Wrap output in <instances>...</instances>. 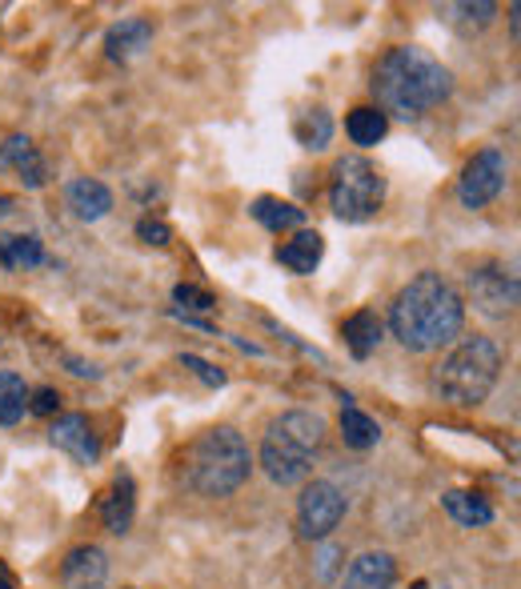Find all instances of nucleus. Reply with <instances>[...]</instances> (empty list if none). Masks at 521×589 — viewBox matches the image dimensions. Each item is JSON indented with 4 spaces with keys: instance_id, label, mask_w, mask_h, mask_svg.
I'll return each instance as SVG.
<instances>
[{
    "instance_id": "obj_28",
    "label": "nucleus",
    "mask_w": 521,
    "mask_h": 589,
    "mask_svg": "<svg viewBox=\"0 0 521 589\" xmlns=\"http://www.w3.org/2000/svg\"><path fill=\"white\" fill-rule=\"evenodd\" d=\"M181 365H185V369H193V374L201 377L204 386H213V389L225 386V374H221V369H213V365L204 362V357H197V353H185Z\"/></svg>"
},
{
    "instance_id": "obj_19",
    "label": "nucleus",
    "mask_w": 521,
    "mask_h": 589,
    "mask_svg": "<svg viewBox=\"0 0 521 589\" xmlns=\"http://www.w3.org/2000/svg\"><path fill=\"white\" fill-rule=\"evenodd\" d=\"M260 225L269 233H285V229H301L306 225V209H297L293 201H281V197H257L250 209Z\"/></svg>"
},
{
    "instance_id": "obj_3",
    "label": "nucleus",
    "mask_w": 521,
    "mask_h": 589,
    "mask_svg": "<svg viewBox=\"0 0 521 589\" xmlns=\"http://www.w3.org/2000/svg\"><path fill=\"white\" fill-rule=\"evenodd\" d=\"M253 457L237 430L217 425L204 430L185 454V486L201 498H229L250 481Z\"/></svg>"
},
{
    "instance_id": "obj_25",
    "label": "nucleus",
    "mask_w": 521,
    "mask_h": 589,
    "mask_svg": "<svg viewBox=\"0 0 521 589\" xmlns=\"http://www.w3.org/2000/svg\"><path fill=\"white\" fill-rule=\"evenodd\" d=\"M293 133L309 153H321V148L329 145V136H333V116H329L325 109H309L306 116H297Z\"/></svg>"
},
{
    "instance_id": "obj_13",
    "label": "nucleus",
    "mask_w": 521,
    "mask_h": 589,
    "mask_svg": "<svg viewBox=\"0 0 521 589\" xmlns=\"http://www.w3.org/2000/svg\"><path fill=\"white\" fill-rule=\"evenodd\" d=\"M397 566L386 549H369V554L353 557L345 569V589H393Z\"/></svg>"
},
{
    "instance_id": "obj_32",
    "label": "nucleus",
    "mask_w": 521,
    "mask_h": 589,
    "mask_svg": "<svg viewBox=\"0 0 521 589\" xmlns=\"http://www.w3.org/2000/svg\"><path fill=\"white\" fill-rule=\"evenodd\" d=\"M68 365H73V374L77 377H101V369H92V365L77 362V357H68Z\"/></svg>"
},
{
    "instance_id": "obj_18",
    "label": "nucleus",
    "mask_w": 521,
    "mask_h": 589,
    "mask_svg": "<svg viewBox=\"0 0 521 589\" xmlns=\"http://www.w3.org/2000/svg\"><path fill=\"white\" fill-rule=\"evenodd\" d=\"M104 525H109V533H129V525H133V513H136V486L133 477L121 474L113 481V489H109V498H104Z\"/></svg>"
},
{
    "instance_id": "obj_26",
    "label": "nucleus",
    "mask_w": 521,
    "mask_h": 589,
    "mask_svg": "<svg viewBox=\"0 0 521 589\" xmlns=\"http://www.w3.org/2000/svg\"><path fill=\"white\" fill-rule=\"evenodd\" d=\"M29 389L16 374H0V425H16L24 418Z\"/></svg>"
},
{
    "instance_id": "obj_27",
    "label": "nucleus",
    "mask_w": 521,
    "mask_h": 589,
    "mask_svg": "<svg viewBox=\"0 0 521 589\" xmlns=\"http://www.w3.org/2000/svg\"><path fill=\"white\" fill-rule=\"evenodd\" d=\"M173 301L185 309H213L217 305V297L213 293H204V289H197V285H177L173 289ZM181 309V313H185Z\"/></svg>"
},
{
    "instance_id": "obj_33",
    "label": "nucleus",
    "mask_w": 521,
    "mask_h": 589,
    "mask_svg": "<svg viewBox=\"0 0 521 589\" xmlns=\"http://www.w3.org/2000/svg\"><path fill=\"white\" fill-rule=\"evenodd\" d=\"M9 213H12V197L0 193V216H9Z\"/></svg>"
},
{
    "instance_id": "obj_23",
    "label": "nucleus",
    "mask_w": 521,
    "mask_h": 589,
    "mask_svg": "<svg viewBox=\"0 0 521 589\" xmlns=\"http://www.w3.org/2000/svg\"><path fill=\"white\" fill-rule=\"evenodd\" d=\"M445 16V21L454 24V29H462V33H481L486 24H494V16H498V4H489V0H477V4H445V9H437Z\"/></svg>"
},
{
    "instance_id": "obj_12",
    "label": "nucleus",
    "mask_w": 521,
    "mask_h": 589,
    "mask_svg": "<svg viewBox=\"0 0 521 589\" xmlns=\"http://www.w3.org/2000/svg\"><path fill=\"white\" fill-rule=\"evenodd\" d=\"M148 45H153V21H145V16H125V21L113 24V29L104 33V53H109V60H117V65L136 60Z\"/></svg>"
},
{
    "instance_id": "obj_2",
    "label": "nucleus",
    "mask_w": 521,
    "mask_h": 589,
    "mask_svg": "<svg viewBox=\"0 0 521 589\" xmlns=\"http://www.w3.org/2000/svg\"><path fill=\"white\" fill-rule=\"evenodd\" d=\"M465 325V301L442 273H418L397 293L389 329L409 353H433L450 345Z\"/></svg>"
},
{
    "instance_id": "obj_9",
    "label": "nucleus",
    "mask_w": 521,
    "mask_h": 589,
    "mask_svg": "<svg viewBox=\"0 0 521 589\" xmlns=\"http://www.w3.org/2000/svg\"><path fill=\"white\" fill-rule=\"evenodd\" d=\"M469 297L474 309L486 318H510L518 305V277L506 273L501 265H477L469 273Z\"/></svg>"
},
{
    "instance_id": "obj_8",
    "label": "nucleus",
    "mask_w": 521,
    "mask_h": 589,
    "mask_svg": "<svg viewBox=\"0 0 521 589\" xmlns=\"http://www.w3.org/2000/svg\"><path fill=\"white\" fill-rule=\"evenodd\" d=\"M506 153L501 148H481L469 165L462 169V181H457V197H462L465 209H486L489 201H498L501 189H506Z\"/></svg>"
},
{
    "instance_id": "obj_34",
    "label": "nucleus",
    "mask_w": 521,
    "mask_h": 589,
    "mask_svg": "<svg viewBox=\"0 0 521 589\" xmlns=\"http://www.w3.org/2000/svg\"><path fill=\"white\" fill-rule=\"evenodd\" d=\"M0 589H16V586H12V578H9V574H4V569H0Z\"/></svg>"
},
{
    "instance_id": "obj_21",
    "label": "nucleus",
    "mask_w": 521,
    "mask_h": 589,
    "mask_svg": "<svg viewBox=\"0 0 521 589\" xmlns=\"http://www.w3.org/2000/svg\"><path fill=\"white\" fill-rule=\"evenodd\" d=\"M345 133H350L353 145L369 148V145H377V141L389 133V116L381 113L377 104H362V109H353V113H350V121H345Z\"/></svg>"
},
{
    "instance_id": "obj_1",
    "label": "nucleus",
    "mask_w": 521,
    "mask_h": 589,
    "mask_svg": "<svg viewBox=\"0 0 521 589\" xmlns=\"http://www.w3.org/2000/svg\"><path fill=\"white\" fill-rule=\"evenodd\" d=\"M374 97L386 116L418 121L454 92V73L418 45H397L374 68Z\"/></svg>"
},
{
    "instance_id": "obj_5",
    "label": "nucleus",
    "mask_w": 521,
    "mask_h": 589,
    "mask_svg": "<svg viewBox=\"0 0 521 589\" xmlns=\"http://www.w3.org/2000/svg\"><path fill=\"white\" fill-rule=\"evenodd\" d=\"M501 377V349L494 337H465L462 345L445 353L442 365L433 369V389L442 393L450 405H481L489 389L498 386Z\"/></svg>"
},
{
    "instance_id": "obj_10",
    "label": "nucleus",
    "mask_w": 521,
    "mask_h": 589,
    "mask_svg": "<svg viewBox=\"0 0 521 589\" xmlns=\"http://www.w3.org/2000/svg\"><path fill=\"white\" fill-rule=\"evenodd\" d=\"M48 442L57 445V449H65L68 457H77L80 465L101 462V437L92 433V425H89V418H85V413H65V418L53 421Z\"/></svg>"
},
{
    "instance_id": "obj_16",
    "label": "nucleus",
    "mask_w": 521,
    "mask_h": 589,
    "mask_svg": "<svg viewBox=\"0 0 521 589\" xmlns=\"http://www.w3.org/2000/svg\"><path fill=\"white\" fill-rule=\"evenodd\" d=\"M65 197H68V209H73L80 221H101V216L113 209V193H109V185L92 181V177H77V181H68Z\"/></svg>"
},
{
    "instance_id": "obj_29",
    "label": "nucleus",
    "mask_w": 521,
    "mask_h": 589,
    "mask_svg": "<svg viewBox=\"0 0 521 589\" xmlns=\"http://www.w3.org/2000/svg\"><path fill=\"white\" fill-rule=\"evenodd\" d=\"M136 237L145 241V245H169V241H173V229L165 225V221H153V216H145V221L136 225Z\"/></svg>"
},
{
    "instance_id": "obj_11",
    "label": "nucleus",
    "mask_w": 521,
    "mask_h": 589,
    "mask_svg": "<svg viewBox=\"0 0 521 589\" xmlns=\"http://www.w3.org/2000/svg\"><path fill=\"white\" fill-rule=\"evenodd\" d=\"M109 578V557L101 545H77L60 562V586L65 589H101Z\"/></svg>"
},
{
    "instance_id": "obj_31",
    "label": "nucleus",
    "mask_w": 521,
    "mask_h": 589,
    "mask_svg": "<svg viewBox=\"0 0 521 589\" xmlns=\"http://www.w3.org/2000/svg\"><path fill=\"white\" fill-rule=\"evenodd\" d=\"M337 557H341V549H333V545L321 554V578H333V562H337Z\"/></svg>"
},
{
    "instance_id": "obj_24",
    "label": "nucleus",
    "mask_w": 521,
    "mask_h": 589,
    "mask_svg": "<svg viewBox=\"0 0 521 589\" xmlns=\"http://www.w3.org/2000/svg\"><path fill=\"white\" fill-rule=\"evenodd\" d=\"M0 262H4V269H33V265L45 262V245H41V237H33V233L9 237V241H0Z\"/></svg>"
},
{
    "instance_id": "obj_14",
    "label": "nucleus",
    "mask_w": 521,
    "mask_h": 589,
    "mask_svg": "<svg viewBox=\"0 0 521 589\" xmlns=\"http://www.w3.org/2000/svg\"><path fill=\"white\" fill-rule=\"evenodd\" d=\"M0 169H16L29 189H41V185H45V177H48L45 160H41L36 145L29 141V136H21V133L9 136V141L0 145Z\"/></svg>"
},
{
    "instance_id": "obj_20",
    "label": "nucleus",
    "mask_w": 521,
    "mask_h": 589,
    "mask_svg": "<svg viewBox=\"0 0 521 589\" xmlns=\"http://www.w3.org/2000/svg\"><path fill=\"white\" fill-rule=\"evenodd\" d=\"M442 505L457 525H469V530L494 522V505L486 498H477V493H465V489H450L442 498Z\"/></svg>"
},
{
    "instance_id": "obj_30",
    "label": "nucleus",
    "mask_w": 521,
    "mask_h": 589,
    "mask_svg": "<svg viewBox=\"0 0 521 589\" xmlns=\"http://www.w3.org/2000/svg\"><path fill=\"white\" fill-rule=\"evenodd\" d=\"M57 405H60V393L57 389H36L33 393V413H41V418H48V413H57Z\"/></svg>"
},
{
    "instance_id": "obj_4",
    "label": "nucleus",
    "mask_w": 521,
    "mask_h": 589,
    "mask_svg": "<svg viewBox=\"0 0 521 589\" xmlns=\"http://www.w3.org/2000/svg\"><path fill=\"white\" fill-rule=\"evenodd\" d=\"M325 442V418L309 409H289L269 421L260 442V469L277 486H301L313 474V457Z\"/></svg>"
},
{
    "instance_id": "obj_7",
    "label": "nucleus",
    "mask_w": 521,
    "mask_h": 589,
    "mask_svg": "<svg viewBox=\"0 0 521 589\" xmlns=\"http://www.w3.org/2000/svg\"><path fill=\"white\" fill-rule=\"evenodd\" d=\"M345 510H350V505H345V493H341L333 481H313V486H306L301 501H297V530H301V537H309V542H325L329 533L341 525Z\"/></svg>"
},
{
    "instance_id": "obj_17",
    "label": "nucleus",
    "mask_w": 521,
    "mask_h": 589,
    "mask_svg": "<svg viewBox=\"0 0 521 589\" xmlns=\"http://www.w3.org/2000/svg\"><path fill=\"white\" fill-rule=\"evenodd\" d=\"M381 333H386V325H381V318H377L374 309H357V313L341 325V337H345L350 353L353 357H362V362L381 345Z\"/></svg>"
},
{
    "instance_id": "obj_15",
    "label": "nucleus",
    "mask_w": 521,
    "mask_h": 589,
    "mask_svg": "<svg viewBox=\"0 0 521 589\" xmlns=\"http://www.w3.org/2000/svg\"><path fill=\"white\" fill-rule=\"evenodd\" d=\"M321 253H325V241H321L318 229H301L293 241H285L277 249V265H285L297 277H309L321 265Z\"/></svg>"
},
{
    "instance_id": "obj_6",
    "label": "nucleus",
    "mask_w": 521,
    "mask_h": 589,
    "mask_svg": "<svg viewBox=\"0 0 521 589\" xmlns=\"http://www.w3.org/2000/svg\"><path fill=\"white\" fill-rule=\"evenodd\" d=\"M386 201V177L377 173V165L362 153H350V157H337L333 165V185H329V204H333V216L337 221H350V225H362L369 216H377Z\"/></svg>"
},
{
    "instance_id": "obj_22",
    "label": "nucleus",
    "mask_w": 521,
    "mask_h": 589,
    "mask_svg": "<svg viewBox=\"0 0 521 589\" xmlns=\"http://www.w3.org/2000/svg\"><path fill=\"white\" fill-rule=\"evenodd\" d=\"M341 437H345L350 449H374V445L381 442V430H377V421L369 418V413L345 405L341 409Z\"/></svg>"
}]
</instances>
